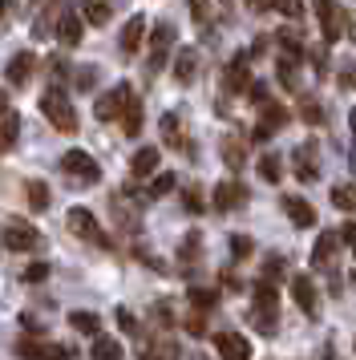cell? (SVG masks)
Segmentation results:
<instances>
[{"label": "cell", "instance_id": "6da1fadb", "mask_svg": "<svg viewBox=\"0 0 356 360\" xmlns=\"http://www.w3.org/2000/svg\"><path fill=\"white\" fill-rule=\"evenodd\" d=\"M41 114L49 117V126H57L61 134H77V110L65 98L61 89H45L41 94Z\"/></svg>", "mask_w": 356, "mask_h": 360}, {"label": "cell", "instance_id": "7a4b0ae2", "mask_svg": "<svg viewBox=\"0 0 356 360\" xmlns=\"http://www.w3.org/2000/svg\"><path fill=\"white\" fill-rule=\"evenodd\" d=\"M279 295H275V288H272V279H263V283H255V308H251V320H255V328L263 332V336H272L275 332V304Z\"/></svg>", "mask_w": 356, "mask_h": 360}, {"label": "cell", "instance_id": "3957f363", "mask_svg": "<svg viewBox=\"0 0 356 360\" xmlns=\"http://www.w3.org/2000/svg\"><path fill=\"white\" fill-rule=\"evenodd\" d=\"M61 170L77 182V186H89V182L101 179V166H97L85 150H65V154H61Z\"/></svg>", "mask_w": 356, "mask_h": 360}, {"label": "cell", "instance_id": "277c9868", "mask_svg": "<svg viewBox=\"0 0 356 360\" xmlns=\"http://www.w3.org/2000/svg\"><path fill=\"white\" fill-rule=\"evenodd\" d=\"M69 231H73L77 239H85V243H94V247H110V235L101 231V223H97L85 207H73V211H69Z\"/></svg>", "mask_w": 356, "mask_h": 360}, {"label": "cell", "instance_id": "5b68a950", "mask_svg": "<svg viewBox=\"0 0 356 360\" xmlns=\"http://www.w3.org/2000/svg\"><path fill=\"white\" fill-rule=\"evenodd\" d=\"M316 13H320L324 41H328V45H336L340 37L348 33V17H344V8H340L336 0H316Z\"/></svg>", "mask_w": 356, "mask_h": 360}, {"label": "cell", "instance_id": "8992f818", "mask_svg": "<svg viewBox=\"0 0 356 360\" xmlns=\"http://www.w3.org/2000/svg\"><path fill=\"white\" fill-rule=\"evenodd\" d=\"M170 45H174V25H166V20H162L158 29H154V37H150V69H162V65H166Z\"/></svg>", "mask_w": 356, "mask_h": 360}, {"label": "cell", "instance_id": "52a82bcc", "mask_svg": "<svg viewBox=\"0 0 356 360\" xmlns=\"http://www.w3.org/2000/svg\"><path fill=\"white\" fill-rule=\"evenodd\" d=\"M291 295H295L304 316H320V295H316V283L307 276H291Z\"/></svg>", "mask_w": 356, "mask_h": 360}, {"label": "cell", "instance_id": "ba28073f", "mask_svg": "<svg viewBox=\"0 0 356 360\" xmlns=\"http://www.w3.org/2000/svg\"><path fill=\"white\" fill-rule=\"evenodd\" d=\"M340 243H344L340 231H320V239H316V247H312V267H332Z\"/></svg>", "mask_w": 356, "mask_h": 360}, {"label": "cell", "instance_id": "9c48e42d", "mask_svg": "<svg viewBox=\"0 0 356 360\" xmlns=\"http://www.w3.org/2000/svg\"><path fill=\"white\" fill-rule=\"evenodd\" d=\"M0 239H4V247H8V251H37V247L45 243V239H41V231L20 227V223H13V227L4 231Z\"/></svg>", "mask_w": 356, "mask_h": 360}, {"label": "cell", "instance_id": "30bf717a", "mask_svg": "<svg viewBox=\"0 0 356 360\" xmlns=\"http://www.w3.org/2000/svg\"><path fill=\"white\" fill-rule=\"evenodd\" d=\"M129 98H134V89H129V85H117L113 94H106V98L97 101L94 114L101 117V122H113V117H122V110H126V101H129Z\"/></svg>", "mask_w": 356, "mask_h": 360}, {"label": "cell", "instance_id": "8fae6325", "mask_svg": "<svg viewBox=\"0 0 356 360\" xmlns=\"http://www.w3.org/2000/svg\"><path fill=\"white\" fill-rule=\"evenodd\" d=\"M215 348H219V356H231V360L251 356V340L239 336V332H219V336H215Z\"/></svg>", "mask_w": 356, "mask_h": 360}, {"label": "cell", "instance_id": "7c38bea8", "mask_svg": "<svg viewBox=\"0 0 356 360\" xmlns=\"http://www.w3.org/2000/svg\"><path fill=\"white\" fill-rule=\"evenodd\" d=\"M243 202H247V191H243L239 182H219L215 186V211H239Z\"/></svg>", "mask_w": 356, "mask_h": 360}, {"label": "cell", "instance_id": "4fadbf2b", "mask_svg": "<svg viewBox=\"0 0 356 360\" xmlns=\"http://www.w3.org/2000/svg\"><path fill=\"white\" fill-rule=\"evenodd\" d=\"M223 85L231 89V94H247V89H251V65H247V57H235V61L227 65Z\"/></svg>", "mask_w": 356, "mask_h": 360}, {"label": "cell", "instance_id": "5bb4252c", "mask_svg": "<svg viewBox=\"0 0 356 360\" xmlns=\"http://www.w3.org/2000/svg\"><path fill=\"white\" fill-rule=\"evenodd\" d=\"M16 134H20V117H16V110H8V101L0 98V154L13 150Z\"/></svg>", "mask_w": 356, "mask_h": 360}, {"label": "cell", "instance_id": "9a60e30c", "mask_svg": "<svg viewBox=\"0 0 356 360\" xmlns=\"http://www.w3.org/2000/svg\"><path fill=\"white\" fill-rule=\"evenodd\" d=\"M32 69H37V57L32 53H16L13 61H8V69H4V77H8V85H25L32 77Z\"/></svg>", "mask_w": 356, "mask_h": 360}, {"label": "cell", "instance_id": "2e32d148", "mask_svg": "<svg viewBox=\"0 0 356 360\" xmlns=\"http://www.w3.org/2000/svg\"><path fill=\"white\" fill-rule=\"evenodd\" d=\"M142 37H146V20L142 17H129L126 29H122V37H117V49L126 53V57H129V53H138V49H142Z\"/></svg>", "mask_w": 356, "mask_h": 360}, {"label": "cell", "instance_id": "e0dca14e", "mask_svg": "<svg viewBox=\"0 0 356 360\" xmlns=\"http://www.w3.org/2000/svg\"><path fill=\"white\" fill-rule=\"evenodd\" d=\"M279 207H284V214H288L295 227H312V223H316V211H312V207H307L300 195H288L284 202H279Z\"/></svg>", "mask_w": 356, "mask_h": 360}, {"label": "cell", "instance_id": "ac0fdd59", "mask_svg": "<svg viewBox=\"0 0 356 360\" xmlns=\"http://www.w3.org/2000/svg\"><path fill=\"white\" fill-rule=\"evenodd\" d=\"M291 162H295V179L300 182H316V146H312V142L295 150Z\"/></svg>", "mask_w": 356, "mask_h": 360}, {"label": "cell", "instance_id": "d6986e66", "mask_svg": "<svg viewBox=\"0 0 356 360\" xmlns=\"http://www.w3.org/2000/svg\"><path fill=\"white\" fill-rule=\"evenodd\" d=\"M129 170H134V179H150V174L158 170V146H142L138 154H134Z\"/></svg>", "mask_w": 356, "mask_h": 360}, {"label": "cell", "instance_id": "ffe728a7", "mask_svg": "<svg viewBox=\"0 0 356 360\" xmlns=\"http://www.w3.org/2000/svg\"><path fill=\"white\" fill-rule=\"evenodd\" d=\"M57 41H61V45H77L81 41V17L77 13H65L61 8V17H57Z\"/></svg>", "mask_w": 356, "mask_h": 360}, {"label": "cell", "instance_id": "44dd1931", "mask_svg": "<svg viewBox=\"0 0 356 360\" xmlns=\"http://www.w3.org/2000/svg\"><path fill=\"white\" fill-rule=\"evenodd\" d=\"M284 122H288V110L267 101V105H263V122L255 126V138H267V134H275L279 126H284Z\"/></svg>", "mask_w": 356, "mask_h": 360}, {"label": "cell", "instance_id": "7402d4cb", "mask_svg": "<svg viewBox=\"0 0 356 360\" xmlns=\"http://www.w3.org/2000/svg\"><path fill=\"white\" fill-rule=\"evenodd\" d=\"M194 73H198V57H194V49H178V57H174V82L178 85H191Z\"/></svg>", "mask_w": 356, "mask_h": 360}, {"label": "cell", "instance_id": "603a6c76", "mask_svg": "<svg viewBox=\"0 0 356 360\" xmlns=\"http://www.w3.org/2000/svg\"><path fill=\"white\" fill-rule=\"evenodd\" d=\"M110 4L106 0H81V17L89 20V25H110Z\"/></svg>", "mask_w": 356, "mask_h": 360}, {"label": "cell", "instance_id": "cb8c5ba5", "mask_svg": "<svg viewBox=\"0 0 356 360\" xmlns=\"http://www.w3.org/2000/svg\"><path fill=\"white\" fill-rule=\"evenodd\" d=\"M162 138L170 150H186V138H182V126H178V114H166L162 117Z\"/></svg>", "mask_w": 356, "mask_h": 360}, {"label": "cell", "instance_id": "d4e9b609", "mask_svg": "<svg viewBox=\"0 0 356 360\" xmlns=\"http://www.w3.org/2000/svg\"><path fill=\"white\" fill-rule=\"evenodd\" d=\"M223 158L231 170H243L247 162V146H243V138H223Z\"/></svg>", "mask_w": 356, "mask_h": 360}, {"label": "cell", "instance_id": "484cf974", "mask_svg": "<svg viewBox=\"0 0 356 360\" xmlns=\"http://www.w3.org/2000/svg\"><path fill=\"white\" fill-rule=\"evenodd\" d=\"M332 207H340V211H356V182H340V186H332Z\"/></svg>", "mask_w": 356, "mask_h": 360}, {"label": "cell", "instance_id": "4316f807", "mask_svg": "<svg viewBox=\"0 0 356 360\" xmlns=\"http://www.w3.org/2000/svg\"><path fill=\"white\" fill-rule=\"evenodd\" d=\"M69 324L77 328V332H85V336H97V332H101V320H97L94 311H73Z\"/></svg>", "mask_w": 356, "mask_h": 360}, {"label": "cell", "instance_id": "83f0119b", "mask_svg": "<svg viewBox=\"0 0 356 360\" xmlns=\"http://www.w3.org/2000/svg\"><path fill=\"white\" fill-rule=\"evenodd\" d=\"M122 126H126V134L142 130V105H138V98L126 101V110H122Z\"/></svg>", "mask_w": 356, "mask_h": 360}, {"label": "cell", "instance_id": "f1b7e54d", "mask_svg": "<svg viewBox=\"0 0 356 360\" xmlns=\"http://www.w3.org/2000/svg\"><path fill=\"white\" fill-rule=\"evenodd\" d=\"M259 174L267 182H279L284 179V158L279 154H263V162H259Z\"/></svg>", "mask_w": 356, "mask_h": 360}, {"label": "cell", "instance_id": "f546056e", "mask_svg": "<svg viewBox=\"0 0 356 360\" xmlns=\"http://www.w3.org/2000/svg\"><path fill=\"white\" fill-rule=\"evenodd\" d=\"M25 195H29L32 211H49V186H45V182H29V186H25Z\"/></svg>", "mask_w": 356, "mask_h": 360}, {"label": "cell", "instance_id": "4dcf8cb0", "mask_svg": "<svg viewBox=\"0 0 356 360\" xmlns=\"http://www.w3.org/2000/svg\"><path fill=\"white\" fill-rule=\"evenodd\" d=\"M300 117H304L307 126H320V122H324V110H320V101L304 98V101H300Z\"/></svg>", "mask_w": 356, "mask_h": 360}, {"label": "cell", "instance_id": "1f68e13d", "mask_svg": "<svg viewBox=\"0 0 356 360\" xmlns=\"http://www.w3.org/2000/svg\"><path fill=\"white\" fill-rule=\"evenodd\" d=\"M186 4L194 8V20H198V25H210V20H215V13H219L210 0H186Z\"/></svg>", "mask_w": 356, "mask_h": 360}, {"label": "cell", "instance_id": "d6a6232c", "mask_svg": "<svg viewBox=\"0 0 356 360\" xmlns=\"http://www.w3.org/2000/svg\"><path fill=\"white\" fill-rule=\"evenodd\" d=\"M94 356H101V360H117V356H122V348H117L113 340H106V336H97V340H94Z\"/></svg>", "mask_w": 356, "mask_h": 360}, {"label": "cell", "instance_id": "836d02e7", "mask_svg": "<svg viewBox=\"0 0 356 360\" xmlns=\"http://www.w3.org/2000/svg\"><path fill=\"white\" fill-rule=\"evenodd\" d=\"M174 191V174H150V195H170Z\"/></svg>", "mask_w": 356, "mask_h": 360}, {"label": "cell", "instance_id": "e575fe53", "mask_svg": "<svg viewBox=\"0 0 356 360\" xmlns=\"http://www.w3.org/2000/svg\"><path fill=\"white\" fill-rule=\"evenodd\" d=\"M20 352H32V356H65V348H57V344H20Z\"/></svg>", "mask_w": 356, "mask_h": 360}, {"label": "cell", "instance_id": "d590c367", "mask_svg": "<svg viewBox=\"0 0 356 360\" xmlns=\"http://www.w3.org/2000/svg\"><path fill=\"white\" fill-rule=\"evenodd\" d=\"M275 8H279L288 20H300V17H304V4H300V0H275Z\"/></svg>", "mask_w": 356, "mask_h": 360}, {"label": "cell", "instance_id": "8d00e7d4", "mask_svg": "<svg viewBox=\"0 0 356 360\" xmlns=\"http://www.w3.org/2000/svg\"><path fill=\"white\" fill-rule=\"evenodd\" d=\"M45 276H49V267H45V263H29V267L20 271V279H25V283H41Z\"/></svg>", "mask_w": 356, "mask_h": 360}, {"label": "cell", "instance_id": "74e56055", "mask_svg": "<svg viewBox=\"0 0 356 360\" xmlns=\"http://www.w3.org/2000/svg\"><path fill=\"white\" fill-rule=\"evenodd\" d=\"M182 202H186V211H191V214L207 211V207H203V191H198V186H191V191H186V195H182Z\"/></svg>", "mask_w": 356, "mask_h": 360}, {"label": "cell", "instance_id": "f35d334b", "mask_svg": "<svg viewBox=\"0 0 356 360\" xmlns=\"http://www.w3.org/2000/svg\"><path fill=\"white\" fill-rule=\"evenodd\" d=\"M97 85V69L94 65H81L77 69V89H94Z\"/></svg>", "mask_w": 356, "mask_h": 360}, {"label": "cell", "instance_id": "ab89813d", "mask_svg": "<svg viewBox=\"0 0 356 360\" xmlns=\"http://www.w3.org/2000/svg\"><path fill=\"white\" fill-rule=\"evenodd\" d=\"M215 300H219V295H215V292H191V304H194V308H198V311H207L210 304H215Z\"/></svg>", "mask_w": 356, "mask_h": 360}, {"label": "cell", "instance_id": "60d3db41", "mask_svg": "<svg viewBox=\"0 0 356 360\" xmlns=\"http://www.w3.org/2000/svg\"><path fill=\"white\" fill-rule=\"evenodd\" d=\"M231 251H235V255H251V243H247V235H231Z\"/></svg>", "mask_w": 356, "mask_h": 360}, {"label": "cell", "instance_id": "b9f144b4", "mask_svg": "<svg viewBox=\"0 0 356 360\" xmlns=\"http://www.w3.org/2000/svg\"><path fill=\"white\" fill-rule=\"evenodd\" d=\"M312 65H316V73H324V69H328V49H312Z\"/></svg>", "mask_w": 356, "mask_h": 360}, {"label": "cell", "instance_id": "7bdbcfd3", "mask_svg": "<svg viewBox=\"0 0 356 360\" xmlns=\"http://www.w3.org/2000/svg\"><path fill=\"white\" fill-rule=\"evenodd\" d=\"M198 239H203V235H186V243H182V259L198 255Z\"/></svg>", "mask_w": 356, "mask_h": 360}, {"label": "cell", "instance_id": "ee69618b", "mask_svg": "<svg viewBox=\"0 0 356 360\" xmlns=\"http://www.w3.org/2000/svg\"><path fill=\"white\" fill-rule=\"evenodd\" d=\"M243 4H247L251 13H267V8H272L275 0H243Z\"/></svg>", "mask_w": 356, "mask_h": 360}, {"label": "cell", "instance_id": "f6af8a7d", "mask_svg": "<svg viewBox=\"0 0 356 360\" xmlns=\"http://www.w3.org/2000/svg\"><path fill=\"white\" fill-rule=\"evenodd\" d=\"M284 276V259H267V279H279Z\"/></svg>", "mask_w": 356, "mask_h": 360}, {"label": "cell", "instance_id": "bcb514c9", "mask_svg": "<svg viewBox=\"0 0 356 360\" xmlns=\"http://www.w3.org/2000/svg\"><path fill=\"white\" fill-rule=\"evenodd\" d=\"M340 239H344V243H348V247L356 251V223H348V227L340 231Z\"/></svg>", "mask_w": 356, "mask_h": 360}, {"label": "cell", "instance_id": "7dc6e473", "mask_svg": "<svg viewBox=\"0 0 356 360\" xmlns=\"http://www.w3.org/2000/svg\"><path fill=\"white\" fill-rule=\"evenodd\" d=\"M8 4H13V0H0V20H4V13H8Z\"/></svg>", "mask_w": 356, "mask_h": 360}, {"label": "cell", "instance_id": "c3c4849f", "mask_svg": "<svg viewBox=\"0 0 356 360\" xmlns=\"http://www.w3.org/2000/svg\"><path fill=\"white\" fill-rule=\"evenodd\" d=\"M348 126H352V134H356V105H352V114H348Z\"/></svg>", "mask_w": 356, "mask_h": 360}, {"label": "cell", "instance_id": "681fc988", "mask_svg": "<svg viewBox=\"0 0 356 360\" xmlns=\"http://www.w3.org/2000/svg\"><path fill=\"white\" fill-rule=\"evenodd\" d=\"M219 8H223V13H227V0H219Z\"/></svg>", "mask_w": 356, "mask_h": 360}]
</instances>
